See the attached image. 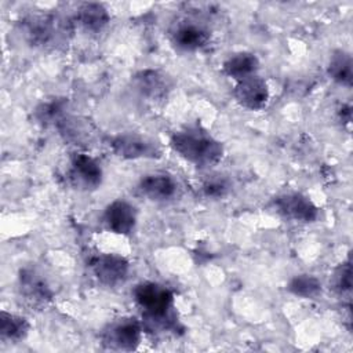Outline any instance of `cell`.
<instances>
[{
    "label": "cell",
    "instance_id": "cell-1",
    "mask_svg": "<svg viewBox=\"0 0 353 353\" xmlns=\"http://www.w3.org/2000/svg\"><path fill=\"white\" fill-rule=\"evenodd\" d=\"M134 299L142 309L148 328L154 331H174L178 328V320L172 312V291L154 281L139 283L134 288Z\"/></svg>",
    "mask_w": 353,
    "mask_h": 353
},
{
    "label": "cell",
    "instance_id": "cell-2",
    "mask_svg": "<svg viewBox=\"0 0 353 353\" xmlns=\"http://www.w3.org/2000/svg\"><path fill=\"white\" fill-rule=\"evenodd\" d=\"M170 145L182 159L201 168L215 165L223 156L222 143L197 125L174 132Z\"/></svg>",
    "mask_w": 353,
    "mask_h": 353
},
{
    "label": "cell",
    "instance_id": "cell-3",
    "mask_svg": "<svg viewBox=\"0 0 353 353\" xmlns=\"http://www.w3.org/2000/svg\"><path fill=\"white\" fill-rule=\"evenodd\" d=\"M142 338V325L135 317H123L112 321L102 332L101 339L105 347L110 350L132 352Z\"/></svg>",
    "mask_w": 353,
    "mask_h": 353
},
{
    "label": "cell",
    "instance_id": "cell-4",
    "mask_svg": "<svg viewBox=\"0 0 353 353\" xmlns=\"http://www.w3.org/2000/svg\"><path fill=\"white\" fill-rule=\"evenodd\" d=\"M110 148L116 156L127 160L157 159L161 156L159 142L139 134H121L110 141Z\"/></svg>",
    "mask_w": 353,
    "mask_h": 353
},
{
    "label": "cell",
    "instance_id": "cell-5",
    "mask_svg": "<svg viewBox=\"0 0 353 353\" xmlns=\"http://www.w3.org/2000/svg\"><path fill=\"white\" fill-rule=\"evenodd\" d=\"M90 269L101 284L116 287L127 280L130 262L117 254H98L90 259Z\"/></svg>",
    "mask_w": 353,
    "mask_h": 353
},
{
    "label": "cell",
    "instance_id": "cell-6",
    "mask_svg": "<svg viewBox=\"0 0 353 353\" xmlns=\"http://www.w3.org/2000/svg\"><path fill=\"white\" fill-rule=\"evenodd\" d=\"M62 22L63 21L51 15L30 17L25 21L23 30L29 43L40 47L52 46L66 33V28Z\"/></svg>",
    "mask_w": 353,
    "mask_h": 353
},
{
    "label": "cell",
    "instance_id": "cell-7",
    "mask_svg": "<svg viewBox=\"0 0 353 353\" xmlns=\"http://www.w3.org/2000/svg\"><path fill=\"white\" fill-rule=\"evenodd\" d=\"M68 178L76 189L94 190L101 186L103 172L95 159L85 153H76L70 159Z\"/></svg>",
    "mask_w": 353,
    "mask_h": 353
},
{
    "label": "cell",
    "instance_id": "cell-8",
    "mask_svg": "<svg viewBox=\"0 0 353 353\" xmlns=\"http://www.w3.org/2000/svg\"><path fill=\"white\" fill-rule=\"evenodd\" d=\"M171 43L181 51H199L210 41V30L199 21L182 19L170 30Z\"/></svg>",
    "mask_w": 353,
    "mask_h": 353
},
{
    "label": "cell",
    "instance_id": "cell-9",
    "mask_svg": "<svg viewBox=\"0 0 353 353\" xmlns=\"http://www.w3.org/2000/svg\"><path fill=\"white\" fill-rule=\"evenodd\" d=\"M274 207L277 211L292 221L296 222H313L319 216V208L316 204L302 193H284L274 199Z\"/></svg>",
    "mask_w": 353,
    "mask_h": 353
},
{
    "label": "cell",
    "instance_id": "cell-10",
    "mask_svg": "<svg viewBox=\"0 0 353 353\" xmlns=\"http://www.w3.org/2000/svg\"><path fill=\"white\" fill-rule=\"evenodd\" d=\"M18 284L21 295L32 306H46L52 301V290L46 279L34 269H22L18 276Z\"/></svg>",
    "mask_w": 353,
    "mask_h": 353
},
{
    "label": "cell",
    "instance_id": "cell-11",
    "mask_svg": "<svg viewBox=\"0 0 353 353\" xmlns=\"http://www.w3.org/2000/svg\"><path fill=\"white\" fill-rule=\"evenodd\" d=\"M233 97L240 106L248 110H259L269 101V87L263 79L254 74L237 81Z\"/></svg>",
    "mask_w": 353,
    "mask_h": 353
},
{
    "label": "cell",
    "instance_id": "cell-12",
    "mask_svg": "<svg viewBox=\"0 0 353 353\" xmlns=\"http://www.w3.org/2000/svg\"><path fill=\"white\" fill-rule=\"evenodd\" d=\"M102 222L108 230L127 236L137 225V208L125 200H114L103 211Z\"/></svg>",
    "mask_w": 353,
    "mask_h": 353
},
{
    "label": "cell",
    "instance_id": "cell-13",
    "mask_svg": "<svg viewBox=\"0 0 353 353\" xmlns=\"http://www.w3.org/2000/svg\"><path fill=\"white\" fill-rule=\"evenodd\" d=\"M139 192L153 201L171 200L178 190L176 181L164 172H154L145 175L138 185Z\"/></svg>",
    "mask_w": 353,
    "mask_h": 353
},
{
    "label": "cell",
    "instance_id": "cell-14",
    "mask_svg": "<svg viewBox=\"0 0 353 353\" xmlns=\"http://www.w3.org/2000/svg\"><path fill=\"white\" fill-rule=\"evenodd\" d=\"M134 84L143 97L153 101L165 98L172 88L171 79L154 69H145L137 73Z\"/></svg>",
    "mask_w": 353,
    "mask_h": 353
},
{
    "label": "cell",
    "instance_id": "cell-15",
    "mask_svg": "<svg viewBox=\"0 0 353 353\" xmlns=\"http://www.w3.org/2000/svg\"><path fill=\"white\" fill-rule=\"evenodd\" d=\"M59 134L63 137L65 141L73 145H88L95 135L92 124L81 117L74 116H63L57 123Z\"/></svg>",
    "mask_w": 353,
    "mask_h": 353
},
{
    "label": "cell",
    "instance_id": "cell-16",
    "mask_svg": "<svg viewBox=\"0 0 353 353\" xmlns=\"http://www.w3.org/2000/svg\"><path fill=\"white\" fill-rule=\"evenodd\" d=\"M223 72L226 76L240 81L243 79L251 77L256 73L259 68V61L255 54L248 51H240L230 55L223 62Z\"/></svg>",
    "mask_w": 353,
    "mask_h": 353
},
{
    "label": "cell",
    "instance_id": "cell-17",
    "mask_svg": "<svg viewBox=\"0 0 353 353\" xmlns=\"http://www.w3.org/2000/svg\"><path fill=\"white\" fill-rule=\"evenodd\" d=\"M84 30L91 33L101 32L110 21V15L101 3H84L79 7L76 15Z\"/></svg>",
    "mask_w": 353,
    "mask_h": 353
},
{
    "label": "cell",
    "instance_id": "cell-18",
    "mask_svg": "<svg viewBox=\"0 0 353 353\" xmlns=\"http://www.w3.org/2000/svg\"><path fill=\"white\" fill-rule=\"evenodd\" d=\"M328 76L338 84L350 87L353 81V62L349 52L343 50L335 51L328 62Z\"/></svg>",
    "mask_w": 353,
    "mask_h": 353
},
{
    "label": "cell",
    "instance_id": "cell-19",
    "mask_svg": "<svg viewBox=\"0 0 353 353\" xmlns=\"http://www.w3.org/2000/svg\"><path fill=\"white\" fill-rule=\"evenodd\" d=\"M29 330L30 325L25 317L4 310L0 313V336L3 341L19 342L26 338Z\"/></svg>",
    "mask_w": 353,
    "mask_h": 353
},
{
    "label": "cell",
    "instance_id": "cell-20",
    "mask_svg": "<svg viewBox=\"0 0 353 353\" xmlns=\"http://www.w3.org/2000/svg\"><path fill=\"white\" fill-rule=\"evenodd\" d=\"M287 290L299 298L305 299H313L321 294V281L309 273H302L294 276L288 284Z\"/></svg>",
    "mask_w": 353,
    "mask_h": 353
},
{
    "label": "cell",
    "instance_id": "cell-21",
    "mask_svg": "<svg viewBox=\"0 0 353 353\" xmlns=\"http://www.w3.org/2000/svg\"><path fill=\"white\" fill-rule=\"evenodd\" d=\"M65 101L62 99H52L48 102H43L34 112V116L41 123H58L63 117L65 110Z\"/></svg>",
    "mask_w": 353,
    "mask_h": 353
},
{
    "label": "cell",
    "instance_id": "cell-22",
    "mask_svg": "<svg viewBox=\"0 0 353 353\" xmlns=\"http://www.w3.org/2000/svg\"><path fill=\"white\" fill-rule=\"evenodd\" d=\"M332 288L339 294H349L352 290V266L350 262L341 263L332 273Z\"/></svg>",
    "mask_w": 353,
    "mask_h": 353
},
{
    "label": "cell",
    "instance_id": "cell-23",
    "mask_svg": "<svg viewBox=\"0 0 353 353\" xmlns=\"http://www.w3.org/2000/svg\"><path fill=\"white\" fill-rule=\"evenodd\" d=\"M229 190V183L225 178H211L203 183V192L207 197L221 199Z\"/></svg>",
    "mask_w": 353,
    "mask_h": 353
},
{
    "label": "cell",
    "instance_id": "cell-24",
    "mask_svg": "<svg viewBox=\"0 0 353 353\" xmlns=\"http://www.w3.org/2000/svg\"><path fill=\"white\" fill-rule=\"evenodd\" d=\"M339 117L343 123H350V108L349 106H342L339 110Z\"/></svg>",
    "mask_w": 353,
    "mask_h": 353
}]
</instances>
